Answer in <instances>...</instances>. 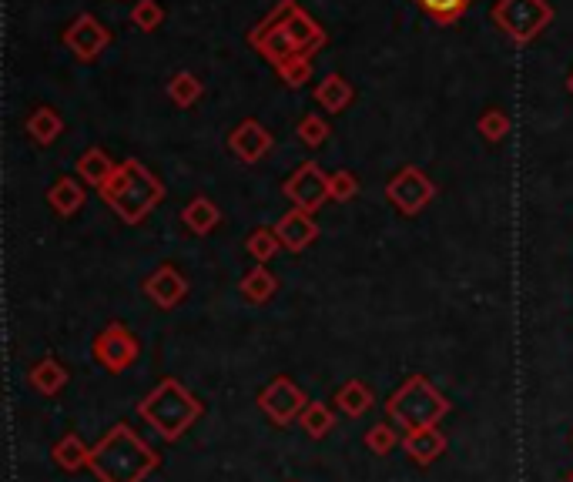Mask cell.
Here are the masks:
<instances>
[{"instance_id":"1","label":"cell","mask_w":573,"mask_h":482,"mask_svg":"<svg viewBox=\"0 0 573 482\" xmlns=\"http://www.w3.org/2000/svg\"><path fill=\"white\" fill-rule=\"evenodd\" d=\"M161 466V456L128 422H114L108 436L91 446L88 469L98 482H145Z\"/></svg>"},{"instance_id":"2","label":"cell","mask_w":573,"mask_h":482,"mask_svg":"<svg viewBox=\"0 0 573 482\" xmlns=\"http://www.w3.org/2000/svg\"><path fill=\"white\" fill-rule=\"evenodd\" d=\"M98 195L124 225H141L165 201V185L141 161L131 158L114 168V175L98 188Z\"/></svg>"},{"instance_id":"3","label":"cell","mask_w":573,"mask_h":482,"mask_svg":"<svg viewBox=\"0 0 573 482\" xmlns=\"http://www.w3.org/2000/svg\"><path fill=\"white\" fill-rule=\"evenodd\" d=\"M138 416L148 422L165 442H178L205 416V402L188 392L178 379H161L145 399L138 402Z\"/></svg>"},{"instance_id":"4","label":"cell","mask_w":573,"mask_h":482,"mask_svg":"<svg viewBox=\"0 0 573 482\" xmlns=\"http://www.w3.org/2000/svg\"><path fill=\"white\" fill-rule=\"evenodd\" d=\"M450 409H453L450 399H446V395L439 392L426 375H409V379L399 385L386 402L389 422L399 429H406V432L436 426L439 419L450 416Z\"/></svg>"},{"instance_id":"5","label":"cell","mask_w":573,"mask_h":482,"mask_svg":"<svg viewBox=\"0 0 573 482\" xmlns=\"http://www.w3.org/2000/svg\"><path fill=\"white\" fill-rule=\"evenodd\" d=\"M490 17L513 44H530L553 21V7L547 0H496Z\"/></svg>"},{"instance_id":"6","label":"cell","mask_w":573,"mask_h":482,"mask_svg":"<svg viewBox=\"0 0 573 482\" xmlns=\"http://www.w3.org/2000/svg\"><path fill=\"white\" fill-rule=\"evenodd\" d=\"M138 355H141V342L124 322H111L108 329L98 332V339L91 342V359L111 375L128 372L131 365L138 362Z\"/></svg>"},{"instance_id":"7","label":"cell","mask_w":573,"mask_h":482,"mask_svg":"<svg viewBox=\"0 0 573 482\" xmlns=\"http://www.w3.org/2000/svg\"><path fill=\"white\" fill-rule=\"evenodd\" d=\"M309 402H312V399L289 379V375H279V379H272V382L259 392V409H262L265 416H269V422H275L279 429L292 426V422L305 412V406H309Z\"/></svg>"},{"instance_id":"8","label":"cell","mask_w":573,"mask_h":482,"mask_svg":"<svg viewBox=\"0 0 573 482\" xmlns=\"http://www.w3.org/2000/svg\"><path fill=\"white\" fill-rule=\"evenodd\" d=\"M436 195V185L429 181L416 165H406L403 171H396L386 185V198L399 215H419Z\"/></svg>"},{"instance_id":"9","label":"cell","mask_w":573,"mask_h":482,"mask_svg":"<svg viewBox=\"0 0 573 482\" xmlns=\"http://www.w3.org/2000/svg\"><path fill=\"white\" fill-rule=\"evenodd\" d=\"M282 195L292 201V208L302 211H319L322 201H329V175L315 161H305L302 168H295L282 185Z\"/></svg>"},{"instance_id":"10","label":"cell","mask_w":573,"mask_h":482,"mask_svg":"<svg viewBox=\"0 0 573 482\" xmlns=\"http://www.w3.org/2000/svg\"><path fill=\"white\" fill-rule=\"evenodd\" d=\"M61 41L81 64H91V61H98L104 47L111 44V31L94 14H81L71 21V27L64 31Z\"/></svg>"},{"instance_id":"11","label":"cell","mask_w":573,"mask_h":482,"mask_svg":"<svg viewBox=\"0 0 573 482\" xmlns=\"http://www.w3.org/2000/svg\"><path fill=\"white\" fill-rule=\"evenodd\" d=\"M141 288H145V295L161 308V312H171V308H178L188 298V278L181 275L175 265L155 268V272L145 278V285H141Z\"/></svg>"},{"instance_id":"12","label":"cell","mask_w":573,"mask_h":482,"mask_svg":"<svg viewBox=\"0 0 573 482\" xmlns=\"http://www.w3.org/2000/svg\"><path fill=\"white\" fill-rule=\"evenodd\" d=\"M269 148H272V134L265 131L255 118L235 124V128L228 131V151H232L238 161H245V165L262 161L265 154H269Z\"/></svg>"},{"instance_id":"13","label":"cell","mask_w":573,"mask_h":482,"mask_svg":"<svg viewBox=\"0 0 573 482\" xmlns=\"http://www.w3.org/2000/svg\"><path fill=\"white\" fill-rule=\"evenodd\" d=\"M275 235H279L285 252L299 255L312 245L315 238H319V225H315L312 211L292 208V211H285L279 221H275Z\"/></svg>"},{"instance_id":"14","label":"cell","mask_w":573,"mask_h":482,"mask_svg":"<svg viewBox=\"0 0 573 482\" xmlns=\"http://www.w3.org/2000/svg\"><path fill=\"white\" fill-rule=\"evenodd\" d=\"M84 201H88V191H84L81 178L64 175L47 188V205H51L54 215H61V218H74L84 208Z\"/></svg>"},{"instance_id":"15","label":"cell","mask_w":573,"mask_h":482,"mask_svg":"<svg viewBox=\"0 0 573 482\" xmlns=\"http://www.w3.org/2000/svg\"><path fill=\"white\" fill-rule=\"evenodd\" d=\"M403 449H406V456L416 462V466H429V462H436L446 452V436L436 426L413 429V432H406V436H403Z\"/></svg>"},{"instance_id":"16","label":"cell","mask_w":573,"mask_h":482,"mask_svg":"<svg viewBox=\"0 0 573 482\" xmlns=\"http://www.w3.org/2000/svg\"><path fill=\"white\" fill-rule=\"evenodd\" d=\"M312 98L315 104H322V111H329V114H342L352 104V98H356V88L346 81L342 74H326L319 84H315V91H312Z\"/></svg>"},{"instance_id":"17","label":"cell","mask_w":573,"mask_h":482,"mask_svg":"<svg viewBox=\"0 0 573 482\" xmlns=\"http://www.w3.org/2000/svg\"><path fill=\"white\" fill-rule=\"evenodd\" d=\"M181 221H185V228L195 231V235H212V231L218 228V221H222V211H218L212 198L198 195L181 208Z\"/></svg>"},{"instance_id":"18","label":"cell","mask_w":573,"mask_h":482,"mask_svg":"<svg viewBox=\"0 0 573 482\" xmlns=\"http://www.w3.org/2000/svg\"><path fill=\"white\" fill-rule=\"evenodd\" d=\"M275 292H279V278H275L265 265L252 268V272H248L242 282H238V295H242L248 305H265V302H272Z\"/></svg>"},{"instance_id":"19","label":"cell","mask_w":573,"mask_h":482,"mask_svg":"<svg viewBox=\"0 0 573 482\" xmlns=\"http://www.w3.org/2000/svg\"><path fill=\"white\" fill-rule=\"evenodd\" d=\"M336 406L342 416H349V419H362L366 412L376 406V399H372V389L362 379H349L346 385H339V392H336Z\"/></svg>"},{"instance_id":"20","label":"cell","mask_w":573,"mask_h":482,"mask_svg":"<svg viewBox=\"0 0 573 482\" xmlns=\"http://www.w3.org/2000/svg\"><path fill=\"white\" fill-rule=\"evenodd\" d=\"M27 379H31V385L41 395H57L64 389V385L71 382V372H68V365H61L57 359H41V362H34V369L27 372Z\"/></svg>"},{"instance_id":"21","label":"cell","mask_w":573,"mask_h":482,"mask_svg":"<svg viewBox=\"0 0 573 482\" xmlns=\"http://www.w3.org/2000/svg\"><path fill=\"white\" fill-rule=\"evenodd\" d=\"M51 456H54V462L64 472H81L91 462V446L78 436V432H68V436L57 439V446L51 449Z\"/></svg>"},{"instance_id":"22","label":"cell","mask_w":573,"mask_h":482,"mask_svg":"<svg viewBox=\"0 0 573 482\" xmlns=\"http://www.w3.org/2000/svg\"><path fill=\"white\" fill-rule=\"evenodd\" d=\"M24 128L37 144H41V148H47V144H54L64 134V118L54 108H44V104H41V108H34L31 114H27Z\"/></svg>"},{"instance_id":"23","label":"cell","mask_w":573,"mask_h":482,"mask_svg":"<svg viewBox=\"0 0 573 482\" xmlns=\"http://www.w3.org/2000/svg\"><path fill=\"white\" fill-rule=\"evenodd\" d=\"M74 168H78V178H81L88 188H101L104 181L114 175V168H118V165H114V161L108 158V151L88 148V151H84L81 158H78V165H74Z\"/></svg>"},{"instance_id":"24","label":"cell","mask_w":573,"mask_h":482,"mask_svg":"<svg viewBox=\"0 0 573 482\" xmlns=\"http://www.w3.org/2000/svg\"><path fill=\"white\" fill-rule=\"evenodd\" d=\"M202 94H205V84L191 71H178L168 81V101L175 104V108H195V104L202 101Z\"/></svg>"},{"instance_id":"25","label":"cell","mask_w":573,"mask_h":482,"mask_svg":"<svg viewBox=\"0 0 573 482\" xmlns=\"http://www.w3.org/2000/svg\"><path fill=\"white\" fill-rule=\"evenodd\" d=\"M416 7L429 17V21H436L439 27H450L470 11L473 0H416Z\"/></svg>"},{"instance_id":"26","label":"cell","mask_w":573,"mask_h":482,"mask_svg":"<svg viewBox=\"0 0 573 482\" xmlns=\"http://www.w3.org/2000/svg\"><path fill=\"white\" fill-rule=\"evenodd\" d=\"M299 426L305 429L309 439H326L332 429H336V412H332L326 402H309L305 412L299 416Z\"/></svg>"},{"instance_id":"27","label":"cell","mask_w":573,"mask_h":482,"mask_svg":"<svg viewBox=\"0 0 573 482\" xmlns=\"http://www.w3.org/2000/svg\"><path fill=\"white\" fill-rule=\"evenodd\" d=\"M245 252L255 258L259 265H269L275 255L282 252V241L275 235V228H255L245 241Z\"/></svg>"},{"instance_id":"28","label":"cell","mask_w":573,"mask_h":482,"mask_svg":"<svg viewBox=\"0 0 573 482\" xmlns=\"http://www.w3.org/2000/svg\"><path fill=\"white\" fill-rule=\"evenodd\" d=\"M131 24L145 34L158 31V27L165 24V7H161L158 0H135V7H131Z\"/></svg>"},{"instance_id":"29","label":"cell","mask_w":573,"mask_h":482,"mask_svg":"<svg viewBox=\"0 0 573 482\" xmlns=\"http://www.w3.org/2000/svg\"><path fill=\"white\" fill-rule=\"evenodd\" d=\"M476 131L483 134L486 141H503L506 134H510V114L500 111V108H490L480 114V121H476Z\"/></svg>"},{"instance_id":"30","label":"cell","mask_w":573,"mask_h":482,"mask_svg":"<svg viewBox=\"0 0 573 482\" xmlns=\"http://www.w3.org/2000/svg\"><path fill=\"white\" fill-rule=\"evenodd\" d=\"M366 449L369 452H376V456H389L396 446H399V436H396V429L389 426V422H379V426H372L369 432H366Z\"/></svg>"},{"instance_id":"31","label":"cell","mask_w":573,"mask_h":482,"mask_svg":"<svg viewBox=\"0 0 573 482\" xmlns=\"http://www.w3.org/2000/svg\"><path fill=\"white\" fill-rule=\"evenodd\" d=\"M302 138V144H309V148H322V144L329 141V124L322 121V114H305L299 121V131H295Z\"/></svg>"},{"instance_id":"32","label":"cell","mask_w":573,"mask_h":482,"mask_svg":"<svg viewBox=\"0 0 573 482\" xmlns=\"http://www.w3.org/2000/svg\"><path fill=\"white\" fill-rule=\"evenodd\" d=\"M356 195H359V178L346 168L332 171L329 175V198L332 201H352Z\"/></svg>"},{"instance_id":"33","label":"cell","mask_w":573,"mask_h":482,"mask_svg":"<svg viewBox=\"0 0 573 482\" xmlns=\"http://www.w3.org/2000/svg\"><path fill=\"white\" fill-rule=\"evenodd\" d=\"M279 77L289 88H302L305 81L312 77V57H295V61H289V64H282L279 67Z\"/></svg>"},{"instance_id":"34","label":"cell","mask_w":573,"mask_h":482,"mask_svg":"<svg viewBox=\"0 0 573 482\" xmlns=\"http://www.w3.org/2000/svg\"><path fill=\"white\" fill-rule=\"evenodd\" d=\"M567 91H570V94H573V71H570V74H567Z\"/></svg>"},{"instance_id":"35","label":"cell","mask_w":573,"mask_h":482,"mask_svg":"<svg viewBox=\"0 0 573 482\" xmlns=\"http://www.w3.org/2000/svg\"><path fill=\"white\" fill-rule=\"evenodd\" d=\"M567 482H573V472H570V476H567Z\"/></svg>"}]
</instances>
